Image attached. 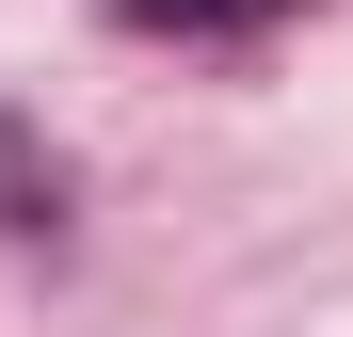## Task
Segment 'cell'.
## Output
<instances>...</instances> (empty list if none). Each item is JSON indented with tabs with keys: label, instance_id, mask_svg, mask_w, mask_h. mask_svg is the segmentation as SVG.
Wrapping results in <instances>:
<instances>
[{
	"label": "cell",
	"instance_id": "1",
	"mask_svg": "<svg viewBox=\"0 0 353 337\" xmlns=\"http://www.w3.org/2000/svg\"><path fill=\"white\" fill-rule=\"evenodd\" d=\"M145 32H257V17H289V0H129Z\"/></svg>",
	"mask_w": 353,
	"mask_h": 337
}]
</instances>
